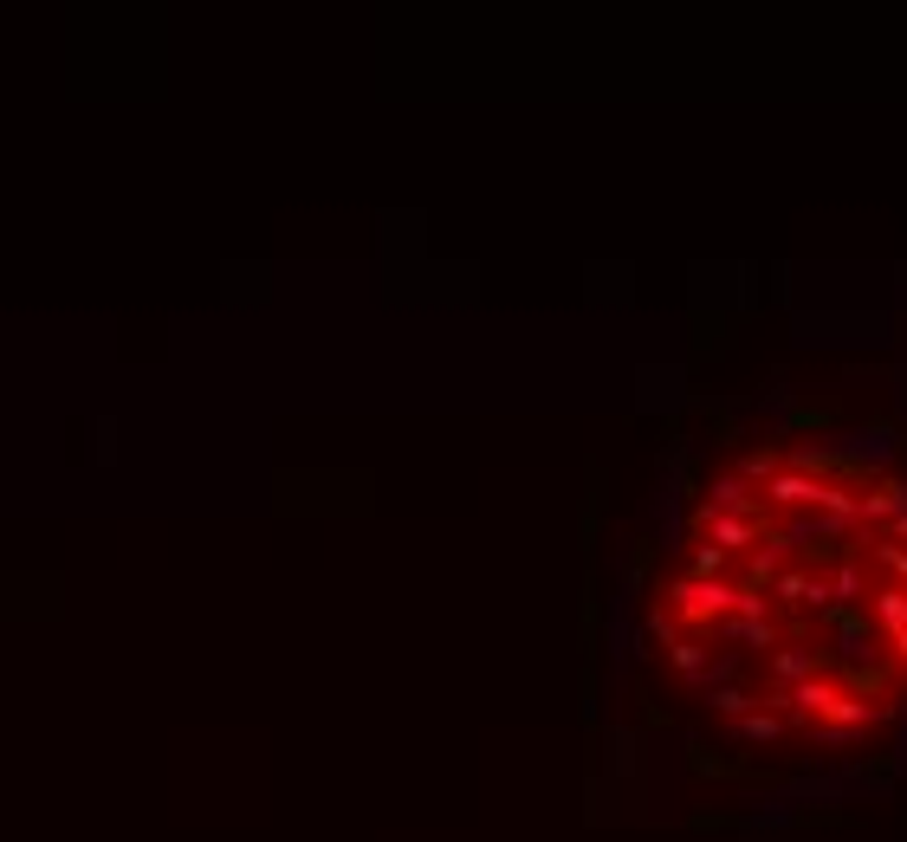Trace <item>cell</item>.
<instances>
[{"label": "cell", "instance_id": "obj_1", "mask_svg": "<svg viewBox=\"0 0 907 842\" xmlns=\"http://www.w3.org/2000/svg\"><path fill=\"white\" fill-rule=\"evenodd\" d=\"M687 771L693 778H713V784H739V778H758L752 758H726L713 745H687Z\"/></svg>", "mask_w": 907, "mask_h": 842}, {"label": "cell", "instance_id": "obj_2", "mask_svg": "<svg viewBox=\"0 0 907 842\" xmlns=\"http://www.w3.org/2000/svg\"><path fill=\"white\" fill-rule=\"evenodd\" d=\"M843 421V402L823 395V402H791L785 408V435H817V428H836Z\"/></svg>", "mask_w": 907, "mask_h": 842}, {"label": "cell", "instance_id": "obj_3", "mask_svg": "<svg viewBox=\"0 0 907 842\" xmlns=\"http://www.w3.org/2000/svg\"><path fill=\"white\" fill-rule=\"evenodd\" d=\"M875 616H881V642L907 628V590H875Z\"/></svg>", "mask_w": 907, "mask_h": 842}, {"label": "cell", "instance_id": "obj_4", "mask_svg": "<svg viewBox=\"0 0 907 842\" xmlns=\"http://www.w3.org/2000/svg\"><path fill=\"white\" fill-rule=\"evenodd\" d=\"M894 771H901V752H875V758H862V764H856V778H869V784H888Z\"/></svg>", "mask_w": 907, "mask_h": 842}, {"label": "cell", "instance_id": "obj_5", "mask_svg": "<svg viewBox=\"0 0 907 842\" xmlns=\"http://www.w3.org/2000/svg\"><path fill=\"white\" fill-rule=\"evenodd\" d=\"M739 732H745V739H785V720H772V713H752Z\"/></svg>", "mask_w": 907, "mask_h": 842}, {"label": "cell", "instance_id": "obj_6", "mask_svg": "<svg viewBox=\"0 0 907 842\" xmlns=\"http://www.w3.org/2000/svg\"><path fill=\"white\" fill-rule=\"evenodd\" d=\"M687 564H693V571H726V551H720V544H701Z\"/></svg>", "mask_w": 907, "mask_h": 842}, {"label": "cell", "instance_id": "obj_7", "mask_svg": "<svg viewBox=\"0 0 907 842\" xmlns=\"http://www.w3.org/2000/svg\"><path fill=\"white\" fill-rule=\"evenodd\" d=\"M693 823H701V829H733L739 816H733V810H701V816H693Z\"/></svg>", "mask_w": 907, "mask_h": 842}]
</instances>
